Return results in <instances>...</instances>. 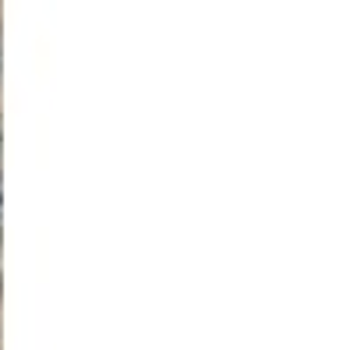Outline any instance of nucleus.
Segmentation results:
<instances>
[{"label": "nucleus", "mask_w": 354, "mask_h": 350, "mask_svg": "<svg viewBox=\"0 0 354 350\" xmlns=\"http://www.w3.org/2000/svg\"><path fill=\"white\" fill-rule=\"evenodd\" d=\"M0 226H4V195H0Z\"/></svg>", "instance_id": "1"}]
</instances>
